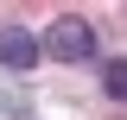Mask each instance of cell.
<instances>
[{
  "label": "cell",
  "mask_w": 127,
  "mask_h": 120,
  "mask_svg": "<svg viewBox=\"0 0 127 120\" xmlns=\"http://www.w3.org/2000/svg\"><path fill=\"white\" fill-rule=\"evenodd\" d=\"M45 51H51L57 63H89V57H95V25H89V19H76V13L51 19V32H45Z\"/></svg>",
  "instance_id": "6da1fadb"
},
{
  "label": "cell",
  "mask_w": 127,
  "mask_h": 120,
  "mask_svg": "<svg viewBox=\"0 0 127 120\" xmlns=\"http://www.w3.org/2000/svg\"><path fill=\"white\" fill-rule=\"evenodd\" d=\"M38 51H45V38H32L26 25H0V63L6 70H32Z\"/></svg>",
  "instance_id": "7a4b0ae2"
},
{
  "label": "cell",
  "mask_w": 127,
  "mask_h": 120,
  "mask_svg": "<svg viewBox=\"0 0 127 120\" xmlns=\"http://www.w3.org/2000/svg\"><path fill=\"white\" fill-rule=\"evenodd\" d=\"M102 89H108L114 101H127V57H114L108 70H102Z\"/></svg>",
  "instance_id": "3957f363"
}]
</instances>
